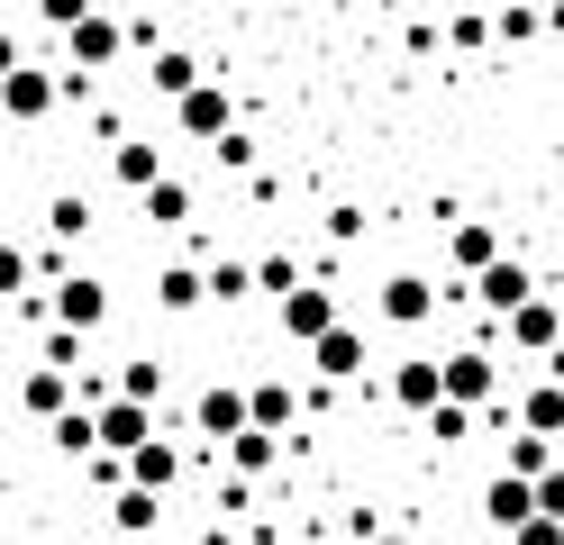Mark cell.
Returning a JSON list of instances; mask_svg holds the SVG:
<instances>
[{
  "label": "cell",
  "instance_id": "e575fe53",
  "mask_svg": "<svg viewBox=\"0 0 564 545\" xmlns=\"http://www.w3.org/2000/svg\"><path fill=\"white\" fill-rule=\"evenodd\" d=\"M446 36H455V46H482V36H501V28H491V19H474V10H465V19H446Z\"/></svg>",
  "mask_w": 564,
  "mask_h": 545
},
{
  "label": "cell",
  "instance_id": "836d02e7",
  "mask_svg": "<svg viewBox=\"0 0 564 545\" xmlns=\"http://www.w3.org/2000/svg\"><path fill=\"white\" fill-rule=\"evenodd\" d=\"M446 46V19H410V55H437Z\"/></svg>",
  "mask_w": 564,
  "mask_h": 545
},
{
  "label": "cell",
  "instance_id": "603a6c76",
  "mask_svg": "<svg viewBox=\"0 0 564 545\" xmlns=\"http://www.w3.org/2000/svg\"><path fill=\"white\" fill-rule=\"evenodd\" d=\"M564 455H555V436H528V427H510V446H501V472H519V482H546Z\"/></svg>",
  "mask_w": 564,
  "mask_h": 545
},
{
  "label": "cell",
  "instance_id": "f546056e",
  "mask_svg": "<svg viewBox=\"0 0 564 545\" xmlns=\"http://www.w3.org/2000/svg\"><path fill=\"white\" fill-rule=\"evenodd\" d=\"M474 418H482V410H465V400H446V410L429 418V436H437V446H465V436H474Z\"/></svg>",
  "mask_w": 564,
  "mask_h": 545
},
{
  "label": "cell",
  "instance_id": "d590c367",
  "mask_svg": "<svg viewBox=\"0 0 564 545\" xmlns=\"http://www.w3.org/2000/svg\"><path fill=\"white\" fill-rule=\"evenodd\" d=\"M538 519H564V464H555L546 482H538Z\"/></svg>",
  "mask_w": 564,
  "mask_h": 545
},
{
  "label": "cell",
  "instance_id": "74e56055",
  "mask_svg": "<svg viewBox=\"0 0 564 545\" xmlns=\"http://www.w3.org/2000/svg\"><path fill=\"white\" fill-rule=\"evenodd\" d=\"M546 36H564V0H546Z\"/></svg>",
  "mask_w": 564,
  "mask_h": 545
},
{
  "label": "cell",
  "instance_id": "7a4b0ae2",
  "mask_svg": "<svg viewBox=\"0 0 564 545\" xmlns=\"http://www.w3.org/2000/svg\"><path fill=\"white\" fill-rule=\"evenodd\" d=\"M119 55H137V19H110V10H91L74 36H64V73L74 83H91V73H110Z\"/></svg>",
  "mask_w": 564,
  "mask_h": 545
},
{
  "label": "cell",
  "instance_id": "8fae6325",
  "mask_svg": "<svg viewBox=\"0 0 564 545\" xmlns=\"http://www.w3.org/2000/svg\"><path fill=\"white\" fill-rule=\"evenodd\" d=\"M373 318H382V327H429V318H437V282H429V273H392V282L373 291Z\"/></svg>",
  "mask_w": 564,
  "mask_h": 545
},
{
  "label": "cell",
  "instance_id": "ffe728a7",
  "mask_svg": "<svg viewBox=\"0 0 564 545\" xmlns=\"http://www.w3.org/2000/svg\"><path fill=\"white\" fill-rule=\"evenodd\" d=\"M365 327H337V337H319V346H310V373H319V382H356L365 373Z\"/></svg>",
  "mask_w": 564,
  "mask_h": 545
},
{
  "label": "cell",
  "instance_id": "f1b7e54d",
  "mask_svg": "<svg viewBox=\"0 0 564 545\" xmlns=\"http://www.w3.org/2000/svg\"><path fill=\"white\" fill-rule=\"evenodd\" d=\"M119 400H147V410H155V400H164V363H155V355L119 363Z\"/></svg>",
  "mask_w": 564,
  "mask_h": 545
},
{
  "label": "cell",
  "instance_id": "d4e9b609",
  "mask_svg": "<svg viewBox=\"0 0 564 545\" xmlns=\"http://www.w3.org/2000/svg\"><path fill=\"white\" fill-rule=\"evenodd\" d=\"M110 527H119V536H155V527H164V500H155V491H137V482L110 491Z\"/></svg>",
  "mask_w": 564,
  "mask_h": 545
},
{
  "label": "cell",
  "instance_id": "ac0fdd59",
  "mask_svg": "<svg viewBox=\"0 0 564 545\" xmlns=\"http://www.w3.org/2000/svg\"><path fill=\"white\" fill-rule=\"evenodd\" d=\"M155 436V410L147 400H100V455H137Z\"/></svg>",
  "mask_w": 564,
  "mask_h": 545
},
{
  "label": "cell",
  "instance_id": "2e32d148",
  "mask_svg": "<svg viewBox=\"0 0 564 545\" xmlns=\"http://www.w3.org/2000/svg\"><path fill=\"white\" fill-rule=\"evenodd\" d=\"M482 519L501 527V536H519L528 519H538V482H519V472H491V482H482Z\"/></svg>",
  "mask_w": 564,
  "mask_h": 545
},
{
  "label": "cell",
  "instance_id": "4316f807",
  "mask_svg": "<svg viewBox=\"0 0 564 545\" xmlns=\"http://www.w3.org/2000/svg\"><path fill=\"white\" fill-rule=\"evenodd\" d=\"M491 28H501V46H538V36H546V10H538V0H501Z\"/></svg>",
  "mask_w": 564,
  "mask_h": 545
},
{
  "label": "cell",
  "instance_id": "83f0119b",
  "mask_svg": "<svg viewBox=\"0 0 564 545\" xmlns=\"http://www.w3.org/2000/svg\"><path fill=\"white\" fill-rule=\"evenodd\" d=\"M83 355H91V337H74V327H46V346H37V363H55L74 382H83Z\"/></svg>",
  "mask_w": 564,
  "mask_h": 545
},
{
  "label": "cell",
  "instance_id": "8d00e7d4",
  "mask_svg": "<svg viewBox=\"0 0 564 545\" xmlns=\"http://www.w3.org/2000/svg\"><path fill=\"white\" fill-rule=\"evenodd\" d=\"M510 545H564V519H528V527H519Z\"/></svg>",
  "mask_w": 564,
  "mask_h": 545
},
{
  "label": "cell",
  "instance_id": "9c48e42d",
  "mask_svg": "<svg viewBox=\"0 0 564 545\" xmlns=\"http://www.w3.org/2000/svg\"><path fill=\"white\" fill-rule=\"evenodd\" d=\"M501 337H510V355H538V363H546V355H564V309L538 291L528 309H510V318H501Z\"/></svg>",
  "mask_w": 564,
  "mask_h": 545
},
{
  "label": "cell",
  "instance_id": "7c38bea8",
  "mask_svg": "<svg viewBox=\"0 0 564 545\" xmlns=\"http://www.w3.org/2000/svg\"><path fill=\"white\" fill-rule=\"evenodd\" d=\"M19 410L37 418V427H55L64 410H83V382H74V373H55V363H28V382H19Z\"/></svg>",
  "mask_w": 564,
  "mask_h": 545
},
{
  "label": "cell",
  "instance_id": "d6986e66",
  "mask_svg": "<svg viewBox=\"0 0 564 545\" xmlns=\"http://www.w3.org/2000/svg\"><path fill=\"white\" fill-rule=\"evenodd\" d=\"M510 418L528 427V436H555V446H564V382L546 373V382H528L519 400H510Z\"/></svg>",
  "mask_w": 564,
  "mask_h": 545
},
{
  "label": "cell",
  "instance_id": "1f68e13d",
  "mask_svg": "<svg viewBox=\"0 0 564 545\" xmlns=\"http://www.w3.org/2000/svg\"><path fill=\"white\" fill-rule=\"evenodd\" d=\"M83 228H91V200L64 192V200H55V237H83Z\"/></svg>",
  "mask_w": 564,
  "mask_h": 545
},
{
  "label": "cell",
  "instance_id": "7402d4cb",
  "mask_svg": "<svg viewBox=\"0 0 564 545\" xmlns=\"http://www.w3.org/2000/svg\"><path fill=\"white\" fill-rule=\"evenodd\" d=\"M228 472H237V482H264V472H282V436H273V427H246L237 446H228Z\"/></svg>",
  "mask_w": 564,
  "mask_h": 545
},
{
  "label": "cell",
  "instance_id": "9a60e30c",
  "mask_svg": "<svg viewBox=\"0 0 564 545\" xmlns=\"http://www.w3.org/2000/svg\"><path fill=\"white\" fill-rule=\"evenodd\" d=\"M110 182L147 200L155 182H164V145H155V137H110Z\"/></svg>",
  "mask_w": 564,
  "mask_h": 545
},
{
  "label": "cell",
  "instance_id": "4dcf8cb0",
  "mask_svg": "<svg viewBox=\"0 0 564 545\" xmlns=\"http://www.w3.org/2000/svg\"><path fill=\"white\" fill-rule=\"evenodd\" d=\"M91 10H100V0H37V19H46L55 36H74V28L91 19Z\"/></svg>",
  "mask_w": 564,
  "mask_h": 545
},
{
  "label": "cell",
  "instance_id": "cb8c5ba5",
  "mask_svg": "<svg viewBox=\"0 0 564 545\" xmlns=\"http://www.w3.org/2000/svg\"><path fill=\"white\" fill-rule=\"evenodd\" d=\"M246 391H256V427H301V410H310V400L292 391V382H282V373H264V382H246Z\"/></svg>",
  "mask_w": 564,
  "mask_h": 545
},
{
  "label": "cell",
  "instance_id": "e0dca14e",
  "mask_svg": "<svg viewBox=\"0 0 564 545\" xmlns=\"http://www.w3.org/2000/svg\"><path fill=\"white\" fill-rule=\"evenodd\" d=\"M137 83H147V91H155V100L173 109V100H192V91L209 83V73H200V64L183 55V46H164V55H147V64H137Z\"/></svg>",
  "mask_w": 564,
  "mask_h": 545
},
{
  "label": "cell",
  "instance_id": "5b68a950",
  "mask_svg": "<svg viewBox=\"0 0 564 545\" xmlns=\"http://www.w3.org/2000/svg\"><path fill=\"white\" fill-rule=\"evenodd\" d=\"M382 391H392V410L437 418V410H446V363H437V355H401L392 373H382Z\"/></svg>",
  "mask_w": 564,
  "mask_h": 545
},
{
  "label": "cell",
  "instance_id": "484cf974",
  "mask_svg": "<svg viewBox=\"0 0 564 545\" xmlns=\"http://www.w3.org/2000/svg\"><path fill=\"white\" fill-rule=\"evenodd\" d=\"M256 264H237V254H209V301H219V309H237V301H256Z\"/></svg>",
  "mask_w": 564,
  "mask_h": 545
},
{
  "label": "cell",
  "instance_id": "8992f818",
  "mask_svg": "<svg viewBox=\"0 0 564 545\" xmlns=\"http://www.w3.org/2000/svg\"><path fill=\"white\" fill-rule=\"evenodd\" d=\"M173 137H192V145H228L237 137V100L219 91V73H209L192 100H173Z\"/></svg>",
  "mask_w": 564,
  "mask_h": 545
},
{
  "label": "cell",
  "instance_id": "3957f363",
  "mask_svg": "<svg viewBox=\"0 0 564 545\" xmlns=\"http://www.w3.org/2000/svg\"><path fill=\"white\" fill-rule=\"evenodd\" d=\"M46 309H55V327H74V337H100V327H110V282L83 273V264H64L46 282Z\"/></svg>",
  "mask_w": 564,
  "mask_h": 545
},
{
  "label": "cell",
  "instance_id": "ba28073f",
  "mask_svg": "<svg viewBox=\"0 0 564 545\" xmlns=\"http://www.w3.org/2000/svg\"><path fill=\"white\" fill-rule=\"evenodd\" d=\"M491 264H501V228H491V218H455V228H446V273L474 291Z\"/></svg>",
  "mask_w": 564,
  "mask_h": 545
},
{
  "label": "cell",
  "instance_id": "277c9868",
  "mask_svg": "<svg viewBox=\"0 0 564 545\" xmlns=\"http://www.w3.org/2000/svg\"><path fill=\"white\" fill-rule=\"evenodd\" d=\"M273 327H282V337H292V346H319V337H337V291L319 282V273H310L301 291H292V301H273Z\"/></svg>",
  "mask_w": 564,
  "mask_h": 545
},
{
  "label": "cell",
  "instance_id": "5bb4252c",
  "mask_svg": "<svg viewBox=\"0 0 564 545\" xmlns=\"http://www.w3.org/2000/svg\"><path fill=\"white\" fill-rule=\"evenodd\" d=\"M474 301H482V318H510V309H528V301H538V273H528L519 254H501V264L474 282Z\"/></svg>",
  "mask_w": 564,
  "mask_h": 545
},
{
  "label": "cell",
  "instance_id": "44dd1931",
  "mask_svg": "<svg viewBox=\"0 0 564 545\" xmlns=\"http://www.w3.org/2000/svg\"><path fill=\"white\" fill-rule=\"evenodd\" d=\"M137 209H147V228H192V209H200V192H192L183 173H164V182H155V192L137 200Z\"/></svg>",
  "mask_w": 564,
  "mask_h": 545
},
{
  "label": "cell",
  "instance_id": "6da1fadb",
  "mask_svg": "<svg viewBox=\"0 0 564 545\" xmlns=\"http://www.w3.org/2000/svg\"><path fill=\"white\" fill-rule=\"evenodd\" d=\"M55 100H64V73L37 64V55L19 46V64L0 73V109H10V128H46V119H55Z\"/></svg>",
  "mask_w": 564,
  "mask_h": 545
},
{
  "label": "cell",
  "instance_id": "52a82bcc",
  "mask_svg": "<svg viewBox=\"0 0 564 545\" xmlns=\"http://www.w3.org/2000/svg\"><path fill=\"white\" fill-rule=\"evenodd\" d=\"M192 418H200V436H209V446H219V455H228V446H237V436H246V427H256V391H246V382H209Z\"/></svg>",
  "mask_w": 564,
  "mask_h": 545
},
{
  "label": "cell",
  "instance_id": "d6a6232c",
  "mask_svg": "<svg viewBox=\"0 0 564 545\" xmlns=\"http://www.w3.org/2000/svg\"><path fill=\"white\" fill-rule=\"evenodd\" d=\"M209 155H219V164H228V173H256V145H246V128H237V137H228V145H209Z\"/></svg>",
  "mask_w": 564,
  "mask_h": 545
},
{
  "label": "cell",
  "instance_id": "4fadbf2b",
  "mask_svg": "<svg viewBox=\"0 0 564 545\" xmlns=\"http://www.w3.org/2000/svg\"><path fill=\"white\" fill-rule=\"evenodd\" d=\"M183 472H192V455L173 446V436H147V446L128 455V482H137V491H155V500H173V491H183Z\"/></svg>",
  "mask_w": 564,
  "mask_h": 545
},
{
  "label": "cell",
  "instance_id": "f35d334b",
  "mask_svg": "<svg viewBox=\"0 0 564 545\" xmlns=\"http://www.w3.org/2000/svg\"><path fill=\"white\" fill-rule=\"evenodd\" d=\"M373 545H419V536H401V527H382V536H373Z\"/></svg>",
  "mask_w": 564,
  "mask_h": 545
},
{
  "label": "cell",
  "instance_id": "30bf717a",
  "mask_svg": "<svg viewBox=\"0 0 564 545\" xmlns=\"http://www.w3.org/2000/svg\"><path fill=\"white\" fill-rule=\"evenodd\" d=\"M446 400H465V410H491V400H501V355L455 346V355H446Z\"/></svg>",
  "mask_w": 564,
  "mask_h": 545
}]
</instances>
